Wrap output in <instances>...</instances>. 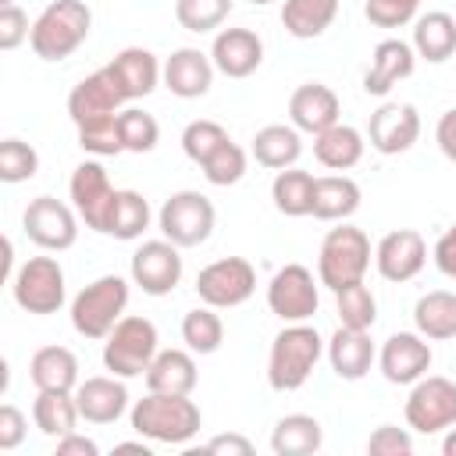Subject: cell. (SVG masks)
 Listing matches in <instances>:
<instances>
[{
  "label": "cell",
  "instance_id": "1",
  "mask_svg": "<svg viewBox=\"0 0 456 456\" xmlns=\"http://www.w3.org/2000/svg\"><path fill=\"white\" fill-rule=\"evenodd\" d=\"M128 420H132V431L139 438H150L160 445H185L200 431L203 413L189 395L146 392L142 399H135Z\"/></svg>",
  "mask_w": 456,
  "mask_h": 456
},
{
  "label": "cell",
  "instance_id": "2",
  "mask_svg": "<svg viewBox=\"0 0 456 456\" xmlns=\"http://www.w3.org/2000/svg\"><path fill=\"white\" fill-rule=\"evenodd\" d=\"M321 353H324V342H321V335H317L314 324H306V321L285 324L274 335L271 353H267V385L274 392H296V388H303L306 378L314 374Z\"/></svg>",
  "mask_w": 456,
  "mask_h": 456
},
{
  "label": "cell",
  "instance_id": "3",
  "mask_svg": "<svg viewBox=\"0 0 456 456\" xmlns=\"http://www.w3.org/2000/svg\"><path fill=\"white\" fill-rule=\"evenodd\" d=\"M89 28H93V11L82 0H53L32 21L28 46L39 61H64L89 39Z\"/></svg>",
  "mask_w": 456,
  "mask_h": 456
},
{
  "label": "cell",
  "instance_id": "4",
  "mask_svg": "<svg viewBox=\"0 0 456 456\" xmlns=\"http://www.w3.org/2000/svg\"><path fill=\"white\" fill-rule=\"evenodd\" d=\"M367 267H370V239L363 228L338 224L324 235L321 253H317V278L324 289L342 292L346 285L363 281Z\"/></svg>",
  "mask_w": 456,
  "mask_h": 456
},
{
  "label": "cell",
  "instance_id": "5",
  "mask_svg": "<svg viewBox=\"0 0 456 456\" xmlns=\"http://www.w3.org/2000/svg\"><path fill=\"white\" fill-rule=\"evenodd\" d=\"M128 281L121 274H100L71 299V328L82 338H107L110 328L125 317Z\"/></svg>",
  "mask_w": 456,
  "mask_h": 456
},
{
  "label": "cell",
  "instance_id": "6",
  "mask_svg": "<svg viewBox=\"0 0 456 456\" xmlns=\"http://www.w3.org/2000/svg\"><path fill=\"white\" fill-rule=\"evenodd\" d=\"M157 324L150 317H139V314H125L110 335L103 338V367L118 378H139L146 374V367L153 363V356L160 353L157 349Z\"/></svg>",
  "mask_w": 456,
  "mask_h": 456
},
{
  "label": "cell",
  "instance_id": "7",
  "mask_svg": "<svg viewBox=\"0 0 456 456\" xmlns=\"http://www.w3.org/2000/svg\"><path fill=\"white\" fill-rule=\"evenodd\" d=\"M214 203L196 192V189H182V192H171L157 214V224L164 232V239H171L178 249H192L200 242H207L214 235Z\"/></svg>",
  "mask_w": 456,
  "mask_h": 456
},
{
  "label": "cell",
  "instance_id": "8",
  "mask_svg": "<svg viewBox=\"0 0 456 456\" xmlns=\"http://www.w3.org/2000/svg\"><path fill=\"white\" fill-rule=\"evenodd\" d=\"M14 303L25 314H57L64 306V267L53 256H28L11 278Z\"/></svg>",
  "mask_w": 456,
  "mask_h": 456
},
{
  "label": "cell",
  "instance_id": "9",
  "mask_svg": "<svg viewBox=\"0 0 456 456\" xmlns=\"http://www.w3.org/2000/svg\"><path fill=\"white\" fill-rule=\"evenodd\" d=\"M406 424L420 435H438L456 424V381L442 374H424L406 395Z\"/></svg>",
  "mask_w": 456,
  "mask_h": 456
},
{
  "label": "cell",
  "instance_id": "10",
  "mask_svg": "<svg viewBox=\"0 0 456 456\" xmlns=\"http://www.w3.org/2000/svg\"><path fill=\"white\" fill-rule=\"evenodd\" d=\"M256 292V271L246 256H221L196 274V296L214 310L242 306Z\"/></svg>",
  "mask_w": 456,
  "mask_h": 456
},
{
  "label": "cell",
  "instance_id": "11",
  "mask_svg": "<svg viewBox=\"0 0 456 456\" xmlns=\"http://www.w3.org/2000/svg\"><path fill=\"white\" fill-rule=\"evenodd\" d=\"M321 278H314L310 267L303 264H285L281 271H274L271 285H267V306L274 317H281L285 324L296 321H310L321 306V292H317Z\"/></svg>",
  "mask_w": 456,
  "mask_h": 456
},
{
  "label": "cell",
  "instance_id": "12",
  "mask_svg": "<svg viewBox=\"0 0 456 456\" xmlns=\"http://www.w3.org/2000/svg\"><path fill=\"white\" fill-rule=\"evenodd\" d=\"M78 221H82L78 210L68 207V203H61V200H53V196H36V200L25 207V214H21L25 235H28L39 249H53V253L75 246V239H78Z\"/></svg>",
  "mask_w": 456,
  "mask_h": 456
},
{
  "label": "cell",
  "instance_id": "13",
  "mask_svg": "<svg viewBox=\"0 0 456 456\" xmlns=\"http://www.w3.org/2000/svg\"><path fill=\"white\" fill-rule=\"evenodd\" d=\"M128 271L146 296H167L182 281V253L171 239H150L132 253Z\"/></svg>",
  "mask_w": 456,
  "mask_h": 456
},
{
  "label": "cell",
  "instance_id": "14",
  "mask_svg": "<svg viewBox=\"0 0 456 456\" xmlns=\"http://www.w3.org/2000/svg\"><path fill=\"white\" fill-rule=\"evenodd\" d=\"M374 264L385 281H410L428 264V242L417 228H395L374 246Z\"/></svg>",
  "mask_w": 456,
  "mask_h": 456
},
{
  "label": "cell",
  "instance_id": "15",
  "mask_svg": "<svg viewBox=\"0 0 456 456\" xmlns=\"http://www.w3.org/2000/svg\"><path fill=\"white\" fill-rule=\"evenodd\" d=\"M378 367L392 385H413L431 370V346L420 331H395L378 353Z\"/></svg>",
  "mask_w": 456,
  "mask_h": 456
},
{
  "label": "cell",
  "instance_id": "16",
  "mask_svg": "<svg viewBox=\"0 0 456 456\" xmlns=\"http://www.w3.org/2000/svg\"><path fill=\"white\" fill-rule=\"evenodd\" d=\"M367 139L378 153H406L420 139V114L413 103H381L367 121Z\"/></svg>",
  "mask_w": 456,
  "mask_h": 456
},
{
  "label": "cell",
  "instance_id": "17",
  "mask_svg": "<svg viewBox=\"0 0 456 456\" xmlns=\"http://www.w3.org/2000/svg\"><path fill=\"white\" fill-rule=\"evenodd\" d=\"M114 192L118 189L110 185V175L103 171L100 160H82L71 171L68 196H71V207L78 210V217L86 221V228H93V232L103 228V217H107V207H110Z\"/></svg>",
  "mask_w": 456,
  "mask_h": 456
},
{
  "label": "cell",
  "instance_id": "18",
  "mask_svg": "<svg viewBox=\"0 0 456 456\" xmlns=\"http://www.w3.org/2000/svg\"><path fill=\"white\" fill-rule=\"evenodd\" d=\"M121 103H125V96H121V89L114 86V78L107 75V68L86 75V78L68 93V114H71L75 128L121 114V110H118Z\"/></svg>",
  "mask_w": 456,
  "mask_h": 456
},
{
  "label": "cell",
  "instance_id": "19",
  "mask_svg": "<svg viewBox=\"0 0 456 456\" xmlns=\"http://www.w3.org/2000/svg\"><path fill=\"white\" fill-rule=\"evenodd\" d=\"M210 61L228 78H249L264 61V39L253 28H221L214 36Z\"/></svg>",
  "mask_w": 456,
  "mask_h": 456
},
{
  "label": "cell",
  "instance_id": "20",
  "mask_svg": "<svg viewBox=\"0 0 456 456\" xmlns=\"http://www.w3.org/2000/svg\"><path fill=\"white\" fill-rule=\"evenodd\" d=\"M417 68V50L406 39H381L370 53V68L363 75V93L367 96H385L392 93V86H399L403 78H410Z\"/></svg>",
  "mask_w": 456,
  "mask_h": 456
},
{
  "label": "cell",
  "instance_id": "21",
  "mask_svg": "<svg viewBox=\"0 0 456 456\" xmlns=\"http://www.w3.org/2000/svg\"><path fill=\"white\" fill-rule=\"evenodd\" d=\"M214 61L210 53L196 50V46H178L167 61H164V86L178 96V100H200L210 93L214 86Z\"/></svg>",
  "mask_w": 456,
  "mask_h": 456
},
{
  "label": "cell",
  "instance_id": "22",
  "mask_svg": "<svg viewBox=\"0 0 456 456\" xmlns=\"http://www.w3.org/2000/svg\"><path fill=\"white\" fill-rule=\"evenodd\" d=\"M107 75L114 78V86L121 89L125 100H142L157 89V82L164 78L160 61L146 50V46H125L121 53H114L110 64H103Z\"/></svg>",
  "mask_w": 456,
  "mask_h": 456
},
{
  "label": "cell",
  "instance_id": "23",
  "mask_svg": "<svg viewBox=\"0 0 456 456\" xmlns=\"http://www.w3.org/2000/svg\"><path fill=\"white\" fill-rule=\"evenodd\" d=\"M338 114H342V103L335 96L331 86L324 82H303L292 96H289V121L299 128V132H324L331 125H338Z\"/></svg>",
  "mask_w": 456,
  "mask_h": 456
},
{
  "label": "cell",
  "instance_id": "24",
  "mask_svg": "<svg viewBox=\"0 0 456 456\" xmlns=\"http://www.w3.org/2000/svg\"><path fill=\"white\" fill-rule=\"evenodd\" d=\"M75 403H78L82 420H89V424H114L128 410V388L121 385L118 374H96V378L78 381Z\"/></svg>",
  "mask_w": 456,
  "mask_h": 456
},
{
  "label": "cell",
  "instance_id": "25",
  "mask_svg": "<svg viewBox=\"0 0 456 456\" xmlns=\"http://www.w3.org/2000/svg\"><path fill=\"white\" fill-rule=\"evenodd\" d=\"M374 360H378V349L370 342V331L338 324V331L328 342V363H331V370L342 381H360L370 370Z\"/></svg>",
  "mask_w": 456,
  "mask_h": 456
},
{
  "label": "cell",
  "instance_id": "26",
  "mask_svg": "<svg viewBox=\"0 0 456 456\" xmlns=\"http://www.w3.org/2000/svg\"><path fill=\"white\" fill-rule=\"evenodd\" d=\"M146 388L150 392H171V395H192L200 374H196V360L192 349H160L153 356V363L146 367Z\"/></svg>",
  "mask_w": 456,
  "mask_h": 456
},
{
  "label": "cell",
  "instance_id": "27",
  "mask_svg": "<svg viewBox=\"0 0 456 456\" xmlns=\"http://www.w3.org/2000/svg\"><path fill=\"white\" fill-rule=\"evenodd\" d=\"M28 378L39 392H75L78 388V360L68 346H43L28 360Z\"/></svg>",
  "mask_w": 456,
  "mask_h": 456
},
{
  "label": "cell",
  "instance_id": "28",
  "mask_svg": "<svg viewBox=\"0 0 456 456\" xmlns=\"http://www.w3.org/2000/svg\"><path fill=\"white\" fill-rule=\"evenodd\" d=\"M146 228H150V203L142 200V192H135V189H118L114 200H110V207H107V217H103L100 235L132 242V239H139Z\"/></svg>",
  "mask_w": 456,
  "mask_h": 456
},
{
  "label": "cell",
  "instance_id": "29",
  "mask_svg": "<svg viewBox=\"0 0 456 456\" xmlns=\"http://www.w3.org/2000/svg\"><path fill=\"white\" fill-rule=\"evenodd\" d=\"M360 207V185L349 175H321L314 182V217L317 221H346Z\"/></svg>",
  "mask_w": 456,
  "mask_h": 456
},
{
  "label": "cell",
  "instance_id": "30",
  "mask_svg": "<svg viewBox=\"0 0 456 456\" xmlns=\"http://www.w3.org/2000/svg\"><path fill=\"white\" fill-rule=\"evenodd\" d=\"M413 50L428 64H442L456 50V18L445 11H428L413 21Z\"/></svg>",
  "mask_w": 456,
  "mask_h": 456
},
{
  "label": "cell",
  "instance_id": "31",
  "mask_svg": "<svg viewBox=\"0 0 456 456\" xmlns=\"http://www.w3.org/2000/svg\"><path fill=\"white\" fill-rule=\"evenodd\" d=\"M363 146H367L363 135L353 125H342V121L314 135V157L328 171H349V167H356L360 157H363Z\"/></svg>",
  "mask_w": 456,
  "mask_h": 456
},
{
  "label": "cell",
  "instance_id": "32",
  "mask_svg": "<svg viewBox=\"0 0 456 456\" xmlns=\"http://www.w3.org/2000/svg\"><path fill=\"white\" fill-rule=\"evenodd\" d=\"M413 324L428 342L456 338V292L449 289L424 292L413 306Z\"/></svg>",
  "mask_w": 456,
  "mask_h": 456
},
{
  "label": "cell",
  "instance_id": "33",
  "mask_svg": "<svg viewBox=\"0 0 456 456\" xmlns=\"http://www.w3.org/2000/svg\"><path fill=\"white\" fill-rule=\"evenodd\" d=\"M324 442L321 420L310 413H289L271 431V452L274 456H310Z\"/></svg>",
  "mask_w": 456,
  "mask_h": 456
},
{
  "label": "cell",
  "instance_id": "34",
  "mask_svg": "<svg viewBox=\"0 0 456 456\" xmlns=\"http://www.w3.org/2000/svg\"><path fill=\"white\" fill-rule=\"evenodd\" d=\"M299 153H303V139L296 125H264L253 135V157L260 167H271V171L292 167Z\"/></svg>",
  "mask_w": 456,
  "mask_h": 456
},
{
  "label": "cell",
  "instance_id": "35",
  "mask_svg": "<svg viewBox=\"0 0 456 456\" xmlns=\"http://www.w3.org/2000/svg\"><path fill=\"white\" fill-rule=\"evenodd\" d=\"M338 14V0H285L281 4V25L296 39H317L331 28Z\"/></svg>",
  "mask_w": 456,
  "mask_h": 456
},
{
  "label": "cell",
  "instance_id": "36",
  "mask_svg": "<svg viewBox=\"0 0 456 456\" xmlns=\"http://www.w3.org/2000/svg\"><path fill=\"white\" fill-rule=\"evenodd\" d=\"M314 175L303 167H281L271 182V200L285 217H306L314 210Z\"/></svg>",
  "mask_w": 456,
  "mask_h": 456
},
{
  "label": "cell",
  "instance_id": "37",
  "mask_svg": "<svg viewBox=\"0 0 456 456\" xmlns=\"http://www.w3.org/2000/svg\"><path fill=\"white\" fill-rule=\"evenodd\" d=\"M32 420L50 438L71 435L75 424L82 420L78 403H75V392H39L36 403H32Z\"/></svg>",
  "mask_w": 456,
  "mask_h": 456
},
{
  "label": "cell",
  "instance_id": "38",
  "mask_svg": "<svg viewBox=\"0 0 456 456\" xmlns=\"http://www.w3.org/2000/svg\"><path fill=\"white\" fill-rule=\"evenodd\" d=\"M182 342H185L196 356H210V353H217L221 342H224V324H221L217 310L207 306V303L196 306V310H189V314L182 317Z\"/></svg>",
  "mask_w": 456,
  "mask_h": 456
},
{
  "label": "cell",
  "instance_id": "39",
  "mask_svg": "<svg viewBox=\"0 0 456 456\" xmlns=\"http://www.w3.org/2000/svg\"><path fill=\"white\" fill-rule=\"evenodd\" d=\"M335 314H338V324L370 331L378 321V299L363 281H356V285H346L342 292H335Z\"/></svg>",
  "mask_w": 456,
  "mask_h": 456
},
{
  "label": "cell",
  "instance_id": "40",
  "mask_svg": "<svg viewBox=\"0 0 456 456\" xmlns=\"http://www.w3.org/2000/svg\"><path fill=\"white\" fill-rule=\"evenodd\" d=\"M200 171H203V178H207L210 185L228 189V185L242 182V175H246V150L228 139V142H221V146L200 164Z\"/></svg>",
  "mask_w": 456,
  "mask_h": 456
},
{
  "label": "cell",
  "instance_id": "41",
  "mask_svg": "<svg viewBox=\"0 0 456 456\" xmlns=\"http://www.w3.org/2000/svg\"><path fill=\"white\" fill-rule=\"evenodd\" d=\"M232 14V0H175V18L185 32H214Z\"/></svg>",
  "mask_w": 456,
  "mask_h": 456
},
{
  "label": "cell",
  "instance_id": "42",
  "mask_svg": "<svg viewBox=\"0 0 456 456\" xmlns=\"http://www.w3.org/2000/svg\"><path fill=\"white\" fill-rule=\"evenodd\" d=\"M118 125H121V142L128 153H150L157 142H160V125L153 114L139 110V107H128L118 114Z\"/></svg>",
  "mask_w": 456,
  "mask_h": 456
},
{
  "label": "cell",
  "instance_id": "43",
  "mask_svg": "<svg viewBox=\"0 0 456 456\" xmlns=\"http://www.w3.org/2000/svg\"><path fill=\"white\" fill-rule=\"evenodd\" d=\"M39 171V153L36 146H28L25 139H4L0 142V178L7 185L28 182Z\"/></svg>",
  "mask_w": 456,
  "mask_h": 456
},
{
  "label": "cell",
  "instance_id": "44",
  "mask_svg": "<svg viewBox=\"0 0 456 456\" xmlns=\"http://www.w3.org/2000/svg\"><path fill=\"white\" fill-rule=\"evenodd\" d=\"M221 142H228V132H224V125H217V121H210V118L189 121L185 132H182V150H185V157H189L192 164H203Z\"/></svg>",
  "mask_w": 456,
  "mask_h": 456
},
{
  "label": "cell",
  "instance_id": "45",
  "mask_svg": "<svg viewBox=\"0 0 456 456\" xmlns=\"http://www.w3.org/2000/svg\"><path fill=\"white\" fill-rule=\"evenodd\" d=\"M78 146H82L86 153H93V157L125 153L118 114H114V118H103V121H93V125H82V128H78Z\"/></svg>",
  "mask_w": 456,
  "mask_h": 456
},
{
  "label": "cell",
  "instance_id": "46",
  "mask_svg": "<svg viewBox=\"0 0 456 456\" xmlns=\"http://www.w3.org/2000/svg\"><path fill=\"white\" fill-rule=\"evenodd\" d=\"M417 7H420V0H367L363 14L378 28H399L417 18Z\"/></svg>",
  "mask_w": 456,
  "mask_h": 456
},
{
  "label": "cell",
  "instance_id": "47",
  "mask_svg": "<svg viewBox=\"0 0 456 456\" xmlns=\"http://www.w3.org/2000/svg\"><path fill=\"white\" fill-rule=\"evenodd\" d=\"M367 452H370V456H410V452H413V438H410L406 428L381 424V428H374V435L367 438Z\"/></svg>",
  "mask_w": 456,
  "mask_h": 456
},
{
  "label": "cell",
  "instance_id": "48",
  "mask_svg": "<svg viewBox=\"0 0 456 456\" xmlns=\"http://www.w3.org/2000/svg\"><path fill=\"white\" fill-rule=\"evenodd\" d=\"M28 36H32L28 14H25L18 4L0 7V50H18Z\"/></svg>",
  "mask_w": 456,
  "mask_h": 456
},
{
  "label": "cell",
  "instance_id": "49",
  "mask_svg": "<svg viewBox=\"0 0 456 456\" xmlns=\"http://www.w3.org/2000/svg\"><path fill=\"white\" fill-rule=\"evenodd\" d=\"M25 413L18 410V406H11V403H4L0 406V449H18L21 445V438H25Z\"/></svg>",
  "mask_w": 456,
  "mask_h": 456
},
{
  "label": "cell",
  "instance_id": "50",
  "mask_svg": "<svg viewBox=\"0 0 456 456\" xmlns=\"http://www.w3.org/2000/svg\"><path fill=\"white\" fill-rule=\"evenodd\" d=\"M431 260H435V267H438L445 278H456V224H449V228L438 235V242H435V249H431Z\"/></svg>",
  "mask_w": 456,
  "mask_h": 456
},
{
  "label": "cell",
  "instance_id": "51",
  "mask_svg": "<svg viewBox=\"0 0 456 456\" xmlns=\"http://www.w3.org/2000/svg\"><path fill=\"white\" fill-rule=\"evenodd\" d=\"M435 142H438V150L456 164V107L438 118V125H435Z\"/></svg>",
  "mask_w": 456,
  "mask_h": 456
},
{
  "label": "cell",
  "instance_id": "52",
  "mask_svg": "<svg viewBox=\"0 0 456 456\" xmlns=\"http://www.w3.org/2000/svg\"><path fill=\"white\" fill-rule=\"evenodd\" d=\"M57 456H100V445L78 431L57 438Z\"/></svg>",
  "mask_w": 456,
  "mask_h": 456
},
{
  "label": "cell",
  "instance_id": "53",
  "mask_svg": "<svg viewBox=\"0 0 456 456\" xmlns=\"http://www.w3.org/2000/svg\"><path fill=\"white\" fill-rule=\"evenodd\" d=\"M210 452H228V456H249L253 452V442L246 435H214L207 442Z\"/></svg>",
  "mask_w": 456,
  "mask_h": 456
},
{
  "label": "cell",
  "instance_id": "54",
  "mask_svg": "<svg viewBox=\"0 0 456 456\" xmlns=\"http://www.w3.org/2000/svg\"><path fill=\"white\" fill-rule=\"evenodd\" d=\"M118 452H142V456H150V445L146 442H121V445H114Z\"/></svg>",
  "mask_w": 456,
  "mask_h": 456
},
{
  "label": "cell",
  "instance_id": "55",
  "mask_svg": "<svg viewBox=\"0 0 456 456\" xmlns=\"http://www.w3.org/2000/svg\"><path fill=\"white\" fill-rule=\"evenodd\" d=\"M442 452H445V456H456V424L445 431V438H442Z\"/></svg>",
  "mask_w": 456,
  "mask_h": 456
},
{
  "label": "cell",
  "instance_id": "56",
  "mask_svg": "<svg viewBox=\"0 0 456 456\" xmlns=\"http://www.w3.org/2000/svg\"><path fill=\"white\" fill-rule=\"evenodd\" d=\"M249 4H256V7H264V4H274V0H249Z\"/></svg>",
  "mask_w": 456,
  "mask_h": 456
},
{
  "label": "cell",
  "instance_id": "57",
  "mask_svg": "<svg viewBox=\"0 0 456 456\" xmlns=\"http://www.w3.org/2000/svg\"><path fill=\"white\" fill-rule=\"evenodd\" d=\"M7 4H14V0H0V7H7Z\"/></svg>",
  "mask_w": 456,
  "mask_h": 456
}]
</instances>
